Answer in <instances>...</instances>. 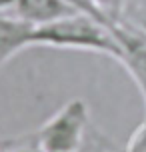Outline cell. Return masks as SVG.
<instances>
[{
    "label": "cell",
    "instance_id": "4",
    "mask_svg": "<svg viewBox=\"0 0 146 152\" xmlns=\"http://www.w3.org/2000/svg\"><path fill=\"white\" fill-rule=\"evenodd\" d=\"M32 30L34 26L16 16L0 14V66L14 58L24 48L32 46Z\"/></svg>",
    "mask_w": 146,
    "mask_h": 152
},
{
    "label": "cell",
    "instance_id": "7",
    "mask_svg": "<svg viewBox=\"0 0 146 152\" xmlns=\"http://www.w3.org/2000/svg\"><path fill=\"white\" fill-rule=\"evenodd\" d=\"M0 152H44L38 144L36 132L30 136H14L0 142Z\"/></svg>",
    "mask_w": 146,
    "mask_h": 152
},
{
    "label": "cell",
    "instance_id": "6",
    "mask_svg": "<svg viewBox=\"0 0 146 152\" xmlns=\"http://www.w3.org/2000/svg\"><path fill=\"white\" fill-rule=\"evenodd\" d=\"M76 152H122V150H118L116 144L106 134H102L98 128H94L90 124V128L84 136V142L80 144V148Z\"/></svg>",
    "mask_w": 146,
    "mask_h": 152
},
{
    "label": "cell",
    "instance_id": "5",
    "mask_svg": "<svg viewBox=\"0 0 146 152\" xmlns=\"http://www.w3.org/2000/svg\"><path fill=\"white\" fill-rule=\"evenodd\" d=\"M126 6V0H90L92 16L108 28L122 20V12Z\"/></svg>",
    "mask_w": 146,
    "mask_h": 152
},
{
    "label": "cell",
    "instance_id": "2",
    "mask_svg": "<svg viewBox=\"0 0 146 152\" xmlns=\"http://www.w3.org/2000/svg\"><path fill=\"white\" fill-rule=\"evenodd\" d=\"M88 128L90 110L86 100L72 98L36 130V138L44 152H76Z\"/></svg>",
    "mask_w": 146,
    "mask_h": 152
},
{
    "label": "cell",
    "instance_id": "3",
    "mask_svg": "<svg viewBox=\"0 0 146 152\" xmlns=\"http://www.w3.org/2000/svg\"><path fill=\"white\" fill-rule=\"evenodd\" d=\"M76 12L78 10L70 0H16L14 4V16L34 28Z\"/></svg>",
    "mask_w": 146,
    "mask_h": 152
},
{
    "label": "cell",
    "instance_id": "1",
    "mask_svg": "<svg viewBox=\"0 0 146 152\" xmlns=\"http://www.w3.org/2000/svg\"><path fill=\"white\" fill-rule=\"evenodd\" d=\"M32 46L86 50L122 62V48L112 30L84 12H76L44 26H36L32 30Z\"/></svg>",
    "mask_w": 146,
    "mask_h": 152
},
{
    "label": "cell",
    "instance_id": "8",
    "mask_svg": "<svg viewBox=\"0 0 146 152\" xmlns=\"http://www.w3.org/2000/svg\"><path fill=\"white\" fill-rule=\"evenodd\" d=\"M16 0H0V14L6 12V10H14Z\"/></svg>",
    "mask_w": 146,
    "mask_h": 152
}]
</instances>
